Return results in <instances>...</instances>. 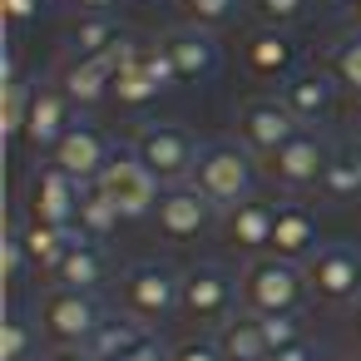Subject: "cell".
Here are the masks:
<instances>
[{"instance_id":"obj_14","label":"cell","mask_w":361,"mask_h":361,"mask_svg":"<svg viewBox=\"0 0 361 361\" xmlns=\"http://www.w3.org/2000/svg\"><path fill=\"white\" fill-rule=\"evenodd\" d=\"M55 85L70 94L75 109H94V104L114 99V75H109V65H104L99 55L70 50V55L60 60V70H55Z\"/></svg>"},{"instance_id":"obj_12","label":"cell","mask_w":361,"mask_h":361,"mask_svg":"<svg viewBox=\"0 0 361 361\" xmlns=\"http://www.w3.org/2000/svg\"><path fill=\"white\" fill-rule=\"evenodd\" d=\"M70 124H75V104H70V94H65L55 80H40L35 94H30V114H25V134H20V144H25L35 159H50L55 144L70 134Z\"/></svg>"},{"instance_id":"obj_30","label":"cell","mask_w":361,"mask_h":361,"mask_svg":"<svg viewBox=\"0 0 361 361\" xmlns=\"http://www.w3.org/2000/svg\"><path fill=\"white\" fill-rule=\"evenodd\" d=\"M164 90L149 80V70H144V50H139V60L134 65H124L119 75H114V104L119 109H144V104H154Z\"/></svg>"},{"instance_id":"obj_16","label":"cell","mask_w":361,"mask_h":361,"mask_svg":"<svg viewBox=\"0 0 361 361\" xmlns=\"http://www.w3.org/2000/svg\"><path fill=\"white\" fill-rule=\"evenodd\" d=\"M272 223H277V208L262 203V198H247L238 208L223 213V243L257 257V252H272Z\"/></svg>"},{"instance_id":"obj_37","label":"cell","mask_w":361,"mask_h":361,"mask_svg":"<svg viewBox=\"0 0 361 361\" xmlns=\"http://www.w3.org/2000/svg\"><path fill=\"white\" fill-rule=\"evenodd\" d=\"M169 361H223V351H218V341L213 336H183L178 346H169Z\"/></svg>"},{"instance_id":"obj_25","label":"cell","mask_w":361,"mask_h":361,"mask_svg":"<svg viewBox=\"0 0 361 361\" xmlns=\"http://www.w3.org/2000/svg\"><path fill=\"white\" fill-rule=\"evenodd\" d=\"M30 94H35V85L20 75L16 55H6V85H0V134H6V139H16V144H20V134H25Z\"/></svg>"},{"instance_id":"obj_27","label":"cell","mask_w":361,"mask_h":361,"mask_svg":"<svg viewBox=\"0 0 361 361\" xmlns=\"http://www.w3.org/2000/svg\"><path fill=\"white\" fill-rule=\"evenodd\" d=\"M119 223H124V213H119V208H114L94 183H90V188H85V198H80V213H75V233H80V238H90V243H109Z\"/></svg>"},{"instance_id":"obj_32","label":"cell","mask_w":361,"mask_h":361,"mask_svg":"<svg viewBox=\"0 0 361 361\" xmlns=\"http://www.w3.org/2000/svg\"><path fill=\"white\" fill-rule=\"evenodd\" d=\"M247 11L272 30H292L312 16V0H247Z\"/></svg>"},{"instance_id":"obj_29","label":"cell","mask_w":361,"mask_h":361,"mask_svg":"<svg viewBox=\"0 0 361 361\" xmlns=\"http://www.w3.org/2000/svg\"><path fill=\"white\" fill-rule=\"evenodd\" d=\"M124 35H129V30H124L114 16H80V20L70 25V50H80V55H104V50H114Z\"/></svg>"},{"instance_id":"obj_15","label":"cell","mask_w":361,"mask_h":361,"mask_svg":"<svg viewBox=\"0 0 361 361\" xmlns=\"http://www.w3.org/2000/svg\"><path fill=\"white\" fill-rule=\"evenodd\" d=\"M114 159V149H109V139L94 129V124H70V134L55 144V154H50V164H60L70 178H80L85 188L104 173V164Z\"/></svg>"},{"instance_id":"obj_20","label":"cell","mask_w":361,"mask_h":361,"mask_svg":"<svg viewBox=\"0 0 361 361\" xmlns=\"http://www.w3.org/2000/svg\"><path fill=\"white\" fill-rule=\"evenodd\" d=\"M282 99L302 124H317V119H326L336 109V80L326 70H302V75L282 80Z\"/></svg>"},{"instance_id":"obj_4","label":"cell","mask_w":361,"mask_h":361,"mask_svg":"<svg viewBox=\"0 0 361 361\" xmlns=\"http://www.w3.org/2000/svg\"><path fill=\"white\" fill-rule=\"evenodd\" d=\"M104 317H109L104 302L94 292H80V287L45 282V292L35 302V326H40V336L50 346H80L85 351V341L104 326Z\"/></svg>"},{"instance_id":"obj_18","label":"cell","mask_w":361,"mask_h":361,"mask_svg":"<svg viewBox=\"0 0 361 361\" xmlns=\"http://www.w3.org/2000/svg\"><path fill=\"white\" fill-rule=\"evenodd\" d=\"M322 247V228H317V213L307 203H282L277 208V223H272V252L287 257V262H302Z\"/></svg>"},{"instance_id":"obj_5","label":"cell","mask_w":361,"mask_h":361,"mask_svg":"<svg viewBox=\"0 0 361 361\" xmlns=\"http://www.w3.org/2000/svg\"><path fill=\"white\" fill-rule=\"evenodd\" d=\"M178 287H183V272H173L159 257H144L119 272V307H124V317H134L154 331L159 322L178 317Z\"/></svg>"},{"instance_id":"obj_44","label":"cell","mask_w":361,"mask_h":361,"mask_svg":"<svg viewBox=\"0 0 361 361\" xmlns=\"http://www.w3.org/2000/svg\"><path fill=\"white\" fill-rule=\"evenodd\" d=\"M351 336H356V341H361V297H356V302H351Z\"/></svg>"},{"instance_id":"obj_8","label":"cell","mask_w":361,"mask_h":361,"mask_svg":"<svg viewBox=\"0 0 361 361\" xmlns=\"http://www.w3.org/2000/svg\"><path fill=\"white\" fill-rule=\"evenodd\" d=\"M331 139L322 134V129H312V124H302L277 154H267L262 159V173L277 183V188H287V193H302V188H322V173H326V164H331Z\"/></svg>"},{"instance_id":"obj_7","label":"cell","mask_w":361,"mask_h":361,"mask_svg":"<svg viewBox=\"0 0 361 361\" xmlns=\"http://www.w3.org/2000/svg\"><path fill=\"white\" fill-rule=\"evenodd\" d=\"M80 198H85V183L70 178L60 164L40 159L25 183H20V213L25 223H60V228H75V213H80Z\"/></svg>"},{"instance_id":"obj_45","label":"cell","mask_w":361,"mask_h":361,"mask_svg":"<svg viewBox=\"0 0 361 361\" xmlns=\"http://www.w3.org/2000/svg\"><path fill=\"white\" fill-rule=\"evenodd\" d=\"M346 119H351V129H356V139H361V94L351 99V114H346Z\"/></svg>"},{"instance_id":"obj_3","label":"cell","mask_w":361,"mask_h":361,"mask_svg":"<svg viewBox=\"0 0 361 361\" xmlns=\"http://www.w3.org/2000/svg\"><path fill=\"white\" fill-rule=\"evenodd\" d=\"M243 312V287L223 262H193L178 287V317L198 331H218Z\"/></svg>"},{"instance_id":"obj_34","label":"cell","mask_w":361,"mask_h":361,"mask_svg":"<svg viewBox=\"0 0 361 361\" xmlns=\"http://www.w3.org/2000/svg\"><path fill=\"white\" fill-rule=\"evenodd\" d=\"M144 70H149V80L164 90V94H173L183 80H178V70H173V55L164 50V40H144Z\"/></svg>"},{"instance_id":"obj_11","label":"cell","mask_w":361,"mask_h":361,"mask_svg":"<svg viewBox=\"0 0 361 361\" xmlns=\"http://www.w3.org/2000/svg\"><path fill=\"white\" fill-rule=\"evenodd\" d=\"M233 124H238V139H243L257 159L277 154V149L302 129V119L287 109V99H282V94H247V99L238 104Z\"/></svg>"},{"instance_id":"obj_43","label":"cell","mask_w":361,"mask_h":361,"mask_svg":"<svg viewBox=\"0 0 361 361\" xmlns=\"http://www.w3.org/2000/svg\"><path fill=\"white\" fill-rule=\"evenodd\" d=\"M346 20H351V30H361V0H346Z\"/></svg>"},{"instance_id":"obj_28","label":"cell","mask_w":361,"mask_h":361,"mask_svg":"<svg viewBox=\"0 0 361 361\" xmlns=\"http://www.w3.org/2000/svg\"><path fill=\"white\" fill-rule=\"evenodd\" d=\"M144 331H149V326L134 322V317H104V326L85 341V356H90V361H119Z\"/></svg>"},{"instance_id":"obj_40","label":"cell","mask_w":361,"mask_h":361,"mask_svg":"<svg viewBox=\"0 0 361 361\" xmlns=\"http://www.w3.org/2000/svg\"><path fill=\"white\" fill-rule=\"evenodd\" d=\"M272 361H322V351H317V341H312V336H302V341H292V346L272 351Z\"/></svg>"},{"instance_id":"obj_13","label":"cell","mask_w":361,"mask_h":361,"mask_svg":"<svg viewBox=\"0 0 361 361\" xmlns=\"http://www.w3.org/2000/svg\"><path fill=\"white\" fill-rule=\"evenodd\" d=\"M213 218H218V208H213L193 183L164 188V198H159V208H154V223H159V233H164L169 243H193L198 233L213 228Z\"/></svg>"},{"instance_id":"obj_23","label":"cell","mask_w":361,"mask_h":361,"mask_svg":"<svg viewBox=\"0 0 361 361\" xmlns=\"http://www.w3.org/2000/svg\"><path fill=\"white\" fill-rule=\"evenodd\" d=\"M213 341H218L223 361H272V346L262 336V317H252V312H238L233 322H223L213 331Z\"/></svg>"},{"instance_id":"obj_22","label":"cell","mask_w":361,"mask_h":361,"mask_svg":"<svg viewBox=\"0 0 361 361\" xmlns=\"http://www.w3.org/2000/svg\"><path fill=\"white\" fill-rule=\"evenodd\" d=\"M75 228H60V223H20V247H25V257H30V267L40 272V277H50L55 267H60V257L75 247Z\"/></svg>"},{"instance_id":"obj_2","label":"cell","mask_w":361,"mask_h":361,"mask_svg":"<svg viewBox=\"0 0 361 361\" xmlns=\"http://www.w3.org/2000/svg\"><path fill=\"white\" fill-rule=\"evenodd\" d=\"M257 154L243 144V139H213V144H203L198 149V164H193V188L218 208V213H228V208H238V203H247L252 198V188H257Z\"/></svg>"},{"instance_id":"obj_9","label":"cell","mask_w":361,"mask_h":361,"mask_svg":"<svg viewBox=\"0 0 361 361\" xmlns=\"http://www.w3.org/2000/svg\"><path fill=\"white\" fill-rule=\"evenodd\" d=\"M94 188L124 213V223H129V218H154V208H159V198H164V183L149 173V164H139L134 149H119V154L104 164V173L94 178Z\"/></svg>"},{"instance_id":"obj_33","label":"cell","mask_w":361,"mask_h":361,"mask_svg":"<svg viewBox=\"0 0 361 361\" xmlns=\"http://www.w3.org/2000/svg\"><path fill=\"white\" fill-rule=\"evenodd\" d=\"M243 0H178V16L183 25H198V30H218L238 16Z\"/></svg>"},{"instance_id":"obj_24","label":"cell","mask_w":361,"mask_h":361,"mask_svg":"<svg viewBox=\"0 0 361 361\" xmlns=\"http://www.w3.org/2000/svg\"><path fill=\"white\" fill-rule=\"evenodd\" d=\"M322 198H331V203L361 198V139H341L331 149V164L322 173Z\"/></svg>"},{"instance_id":"obj_10","label":"cell","mask_w":361,"mask_h":361,"mask_svg":"<svg viewBox=\"0 0 361 361\" xmlns=\"http://www.w3.org/2000/svg\"><path fill=\"white\" fill-rule=\"evenodd\" d=\"M312 297L326 307H351L361 297V247L356 243H322L307 257Z\"/></svg>"},{"instance_id":"obj_41","label":"cell","mask_w":361,"mask_h":361,"mask_svg":"<svg viewBox=\"0 0 361 361\" xmlns=\"http://www.w3.org/2000/svg\"><path fill=\"white\" fill-rule=\"evenodd\" d=\"M70 11H80V16H114V6L119 0H65Z\"/></svg>"},{"instance_id":"obj_6","label":"cell","mask_w":361,"mask_h":361,"mask_svg":"<svg viewBox=\"0 0 361 361\" xmlns=\"http://www.w3.org/2000/svg\"><path fill=\"white\" fill-rule=\"evenodd\" d=\"M129 149L139 154V164H149V173L164 188H173V183H188L193 178V164H198V149L203 144L193 139V129H183L173 119H159V124H144Z\"/></svg>"},{"instance_id":"obj_26","label":"cell","mask_w":361,"mask_h":361,"mask_svg":"<svg viewBox=\"0 0 361 361\" xmlns=\"http://www.w3.org/2000/svg\"><path fill=\"white\" fill-rule=\"evenodd\" d=\"M317 70H326V75L336 80V90H346V94L356 99V94H361V30L336 35V40L322 50Z\"/></svg>"},{"instance_id":"obj_38","label":"cell","mask_w":361,"mask_h":361,"mask_svg":"<svg viewBox=\"0 0 361 361\" xmlns=\"http://www.w3.org/2000/svg\"><path fill=\"white\" fill-rule=\"evenodd\" d=\"M119 361H169V346H164L154 331H144V336H139V341H134Z\"/></svg>"},{"instance_id":"obj_35","label":"cell","mask_w":361,"mask_h":361,"mask_svg":"<svg viewBox=\"0 0 361 361\" xmlns=\"http://www.w3.org/2000/svg\"><path fill=\"white\" fill-rule=\"evenodd\" d=\"M0 267H6V287H11V292L25 282L30 257H25V247H20V223H16V218H11V228H6V243H0Z\"/></svg>"},{"instance_id":"obj_42","label":"cell","mask_w":361,"mask_h":361,"mask_svg":"<svg viewBox=\"0 0 361 361\" xmlns=\"http://www.w3.org/2000/svg\"><path fill=\"white\" fill-rule=\"evenodd\" d=\"M45 361H90V356H85L80 346H55V351H50Z\"/></svg>"},{"instance_id":"obj_39","label":"cell","mask_w":361,"mask_h":361,"mask_svg":"<svg viewBox=\"0 0 361 361\" xmlns=\"http://www.w3.org/2000/svg\"><path fill=\"white\" fill-rule=\"evenodd\" d=\"M40 11H45V0H6V20H11L16 30L35 25V20H40Z\"/></svg>"},{"instance_id":"obj_21","label":"cell","mask_w":361,"mask_h":361,"mask_svg":"<svg viewBox=\"0 0 361 361\" xmlns=\"http://www.w3.org/2000/svg\"><path fill=\"white\" fill-rule=\"evenodd\" d=\"M104 277H109L104 243H90V238H75V247H70V252L60 257V267L50 272L55 287H80V292H94Z\"/></svg>"},{"instance_id":"obj_17","label":"cell","mask_w":361,"mask_h":361,"mask_svg":"<svg viewBox=\"0 0 361 361\" xmlns=\"http://www.w3.org/2000/svg\"><path fill=\"white\" fill-rule=\"evenodd\" d=\"M159 40H164V50L173 55V70H178L183 85H198V80H208V75L218 70V40H213V30L183 25V30L159 35Z\"/></svg>"},{"instance_id":"obj_36","label":"cell","mask_w":361,"mask_h":361,"mask_svg":"<svg viewBox=\"0 0 361 361\" xmlns=\"http://www.w3.org/2000/svg\"><path fill=\"white\" fill-rule=\"evenodd\" d=\"M262 336H267V346H272V351H282V346L302 341V336H307V326H302V317H297V312H282V317H262Z\"/></svg>"},{"instance_id":"obj_31","label":"cell","mask_w":361,"mask_h":361,"mask_svg":"<svg viewBox=\"0 0 361 361\" xmlns=\"http://www.w3.org/2000/svg\"><path fill=\"white\" fill-rule=\"evenodd\" d=\"M35 351H40V326L25 312L11 307V317H6V361H35Z\"/></svg>"},{"instance_id":"obj_1","label":"cell","mask_w":361,"mask_h":361,"mask_svg":"<svg viewBox=\"0 0 361 361\" xmlns=\"http://www.w3.org/2000/svg\"><path fill=\"white\" fill-rule=\"evenodd\" d=\"M238 287H243V312L252 317H282V312H297L312 302V282H307V267L302 262H287L277 252H257L238 267Z\"/></svg>"},{"instance_id":"obj_19","label":"cell","mask_w":361,"mask_h":361,"mask_svg":"<svg viewBox=\"0 0 361 361\" xmlns=\"http://www.w3.org/2000/svg\"><path fill=\"white\" fill-rule=\"evenodd\" d=\"M243 65H247V75H257V80H292L297 50H292L287 30L262 25V30H252V35L243 40Z\"/></svg>"}]
</instances>
